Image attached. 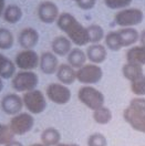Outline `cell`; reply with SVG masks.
<instances>
[{
	"mask_svg": "<svg viewBox=\"0 0 145 146\" xmlns=\"http://www.w3.org/2000/svg\"><path fill=\"white\" fill-rule=\"evenodd\" d=\"M15 139V135L11 132L9 125L0 123V146H6Z\"/></svg>",
	"mask_w": 145,
	"mask_h": 146,
	"instance_id": "cell-30",
	"label": "cell"
},
{
	"mask_svg": "<svg viewBox=\"0 0 145 146\" xmlns=\"http://www.w3.org/2000/svg\"><path fill=\"white\" fill-rule=\"evenodd\" d=\"M112 117H113L112 111L109 108H106V106H102L100 109L93 111V113H92V119H93V121L96 124H100V125H106V124H109L110 122L112 121Z\"/></svg>",
	"mask_w": 145,
	"mask_h": 146,
	"instance_id": "cell-25",
	"label": "cell"
},
{
	"mask_svg": "<svg viewBox=\"0 0 145 146\" xmlns=\"http://www.w3.org/2000/svg\"><path fill=\"white\" fill-rule=\"evenodd\" d=\"M140 42H141V46H145V30L140 33Z\"/></svg>",
	"mask_w": 145,
	"mask_h": 146,
	"instance_id": "cell-36",
	"label": "cell"
},
{
	"mask_svg": "<svg viewBox=\"0 0 145 146\" xmlns=\"http://www.w3.org/2000/svg\"><path fill=\"white\" fill-rule=\"evenodd\" d=\"M78 99L83 105H85L92 112L104 106L105 96L98 89L92 85H83L78 91Z\"/></svg>",
	"mask_w": 145,
	"mask_h": 146,
	"instance_id": "cell-2",
	"label": "cell"
},
{
	"mask_svg": "<svg viewBox=\"0 0 145 146\" xmlns=\"http://www.w3.org/2000/svg\"><path fill=\"white\" fill-rule=\"evenodd\" d=\"M123 119L131 128L145 134V113L137 112L127 106L123 111Z\"/></svg>",
	"mask_w": 145,
	"mask_h": 146,
	"instance_id": "cell-12",
	"label": "cell"
},
{
	"mask_svg": "<svg viewBox=\"0 0 145 146\" xmlns=\"http://www.w3.org/2000/svg\"><path fill=\"white\" fill-rule=\"evenodd\" d=\"M15 38L7 28H0V50H9L13 46Z\"/></svg>",
	"mask_w": 145,
	"mask_h": 146,
	"instance_id": "cell-27",
	"label": "cell"
},
{
	"mask_svg": "<svg viewBox=\"0 0 145 146\" xmlns=\"http://www.w3.org/2000/svg\"><path fill=\"white\" fill-rule=\"evenodd\" d=\"M30 146H47V145L42 144V143H33V144H31Z\"/></svg>",
	"mask_w": 145,
	"mask_h": 146,
	"instance_id": "cell-40",
	"label": "cell"
},
{
	"mask_svg": "<svg viewBox=\"0 0 145 146\" xmlns=\"http://www.w3.org/2000/svg\"><path fill=\"white\" fill-rule=\"evenodd\" d=\"M59 60L58 56L51 51H45L40 55V61H39V68L41 72L51 75L57 73V70L59 68Z\"/></svg>",
	"mask_w": 145,
	"mask_h": 146,
	"instance_id": "cell-14",
	"label": "cell"
},
{
	"mask_svg": "<svg viewBox=\"0 0 145 146\" xmlns=\"http://www.w3.org/2000/svg\"><path fill=\"white\" fill-rule=\"evenodd\" d=\"M6 146H23L22 143H20L19 141H16V139H13L12 142H10L9 144H7Z\"/></svg>",
	"mask_w": 145,
	"mask_h": 146,
	"instance_id": "cell-37",
	"label": "cell"
},
{
	"mask_svg": "<svg viewBox=\"0 0 145 146\" xmlns=\"http://www.w3.org/2000/svg\"><path fill=\"white\" fill-rule=\"evenodd\" d=\"M0 106L7 115L15 116L19 113H21V111L23 109L22 96L18 95L17 93H9L1 99Z\"/></svg>",
	"mask_w": 145,
	"mask_h": 146,
	"instance_id": "cell-10",
	"label": "cell"
},
{
	"mask_svg": "<svg viewBox=\"0 0 145 146\" xmlns=\"http://www.w3.org/2000/svg\"><path fill=\"white\" fill-rule=\"evenodd\" d=\"M105 41V46L108 49H110L111 51H120L123 46L121 44L120 38H118V31H110L105 35L104 38Z\"/></svg>",
	"mask_w": 145,
	"mask_h": 146,
	"instance_id": "cell-28",
	"label": "cell"
},
{
	"mask_svg": "<svg viewBox=\"0 0 145 146\" xmlns=\"http://www.w3.org/2000/svg\"><path fill=\"white\" fill-rule=\"evenodd\" d=\"M67 56H68V64L71 65L75 70H79L80 68L86 64L88 60L86 54L80 48H73Z\"/></svg>",
	"mask_w": 145,
	"mask_h": 146,
	"instance_id": "cell-19",
	"label": "cell"
},
{
	"mask_svg": "<svg viewBox=\"0 0 145 146\" xmlns=\"http://www.w3.org/2000/svg\"><path fill=\"white\" fill-rule=\"evenodd\" d=\"M35 126V117L29 112H21L12 116L10 119L9 127L13 135L22 136L32 131Z\"/></svg>",
	"mask_w": 145,
	"mask_h": 146,
	"instance_id": "cell-6",
	"label": "cell"
},
{
	"mask_svg": "<svg viewBox=\"0 0 145 146\" xmlns=\"http://www.w3.org/2000/svg\"><path fill=\"white\" fill-rule=\"evenodd\" d=\"M23 16V12L21 8L17 6V5H9L6 7V9L3 11V20L7 22V23H10V25H15V23H18L19 21L21 20Z\"/></svg>",
	"mask_w": 145,
	"mask_h": 146,
	"instance_id": "cell-23",
	"label": "cell"
},
{
	"mask_svg": "<svg viewBox=\"0 0 145 146\" xmlns=\"http://www.w3.org/2000/svg\"><path fill=\"white\" fill-rule=\"evenodd\" d=\"M40 55L35 50H22L15 58L16 68L21 71H33L39 66Z\"/></svg>",
	"mask_w": 145,
	"mask_h": 146,
	"instance_id": "cell-9",
	"label": "cell"
},
{
	"mask_svg": "<svg viewBox=\"0 0 145 146\" xmlns=\"http://www.w3.org/2000/svg\"><path fill=\"white\" fill-rule=\"evenodd\" d=\"M39 83V76L33 71H19L12 78L11 85L13 90L19 93L36 90Z\"/></svg>",
	"mask_w": 145,
	"mask_h": 146,
	"instance_id": "cell-3",
	"label": "cell"
},
{
	"mask_svg": "<svg viewBox=\"0 0 145 146\" xmlns=\"http://www.w3.org/2000/svg\"><path fill=\"white\" fill-rule=\"evenodd\" d=\"M86 30H88V35H89V41L92 44L100 43L105 38L104 30L99 25H90L89 27H86Z\"/></svg>",
	"mask_w": 145,
	"mask_h": 146,
	"instance_id": "cell-26",
	"label": "cell"
},
{
	"mask_svg": "<svg viewBox=\"0 0 145 146\" xmlns=\"http://www.w3.org/2000/svg\"><path fill=\"white\" fill-rule=\"evenodd\" d=\"M23 106L32 115H38L47 109V99L40 90H32L23 93L22 95Z\"/></svg>",
	"mask_w": 145,
	"mask_h": 146,
	"instance_id": "cell-4",
	"label": "cell"
},
{
	"mask_svg": "<svg viewBox=\"0 0 145 146\" xmlns=\"http://www.w3.org/2000/svg\"><path fill=\"white\" fill-rule=\"evenodd\" d=\"M2 90H3V80L0 78V93L2 92Z\"/></svg>",
	"mask_w": 145,
	"mask_h": 146,
	"instance_id": "cell-39",
	"label": "cell"
},
{
	"mask_svg": "<svg viewBox=\"0 0 145 146\" xmlns=\"http://www.w3.org/2000/svg\"><path fill=\"white\" fill-rule=\"evenodd\" d=\"M128 106H130L131 109L137 111V112L145 113V98H143V96H136V98H133L132 100L130 101Z\"/></svg>",
	"mask_w": 145,
	"mask_h": 146,
	"instance_id": "cell-33",
	"label": "cell"
},
{
	"mask_svg": "<svg viewBox=\"0 0 145 146\" xmlns=\"http://www.w3.org/2000/svg\"><path fill=\"white\" fill-rule=\"evenodd\" d=\"M57 27L64 32L65 36L76 46H83L90 43L86 28L83 27L81 22L69 12L60 13L57 20Z\"/></svg>",
	"mask_w": 145,
	"mask_h": 146,
	"instance_id": "cell-1",
	"label": "cell"
},
{
	"mask_svg": "<svg viewBox=\"0 0 145 146\" xmlns=\"http://www.w3.org/2000/svg\"><path fill=\"white\" fill-rule=\"evenodd\" d=\"M85 54L88 60L90 61L91 63L93 64H101L103 63L106 58H108V51L106 48L101 44V43H96V44H91L88 46Z\"/></svg>",
	"mask_w": 145,
	"mask_h": 146,
	"instance_id": "cell-15",
	"label": "cell"
},
{
	"mask_svg": "<svg viewBox=\"0 0 145 146\" xmlns=\"http://www.w3.org/2000/svg\"><path fill=\"white\" fill-rule=\"evenodd\" d=\"M16 74V64L9 58L0 53V78L2 80L12 79Z\"/></svg>",
	"mask_w": 145,
	"mask_h": 146,
	"instance_id": "cell-22",
	"label": "cell"
},
{
	"mask_svg": "<svg viewBox=\"0 0 145 146\" xmlns=\"http://www.w3.org/2000/svg\"><path fill=\"white\" fill-rule=\"evenodd\" d=\"M59 16V8L53 1H42L38 7V17L39 20L43 23L50 25L57 22Z\"/></svg>",
	"mask_w": 145,
	"mask_h": 146,
	"instance_id": "cell-11",
	"label": "cell"
},
{
	"mask_svg": "<svg viewBox=\"0 0 145 146\" xmlns=\"http://www.w3.org/2000/svg\"><path fill=\"white\" fill-rule=\"evenodd\" d=\"M72 1H75V2H79L80 0H72Z\"/></svg>",
	"mask_w": 145,
	"mask_h": 146,
	"instance_id": "cell-41",
	"label": "cell"
},
{
	"mask_svg": "<svg viewBox=\"0 0 145 146\" xmlns=\"http://www.w3.org/2000/svg\"><path fill=\"white\" fill-rule=\"evenodd\" d=\"M40 139L47 146H57L61 143V133L55 127H47L41 133Z\"/></svg>",
	"mask_w": 145,
	"mask_h": 146,
	"instance_id": "cell-21",
	"label": "cell"
},
{
	"mask_svg": "<svg viewBox=\"0 0 145 146\" xmlns=\"http://www.w3.org/2000/svg\"><path fill=\"white\" fill-rule=\"evenodd\" d=\"M103 78V70L100 65L93 63H86L76 70V81L83 85L96 84Z\"/></svg>",
	"mask_w": 145,
	"mask_h": 146,
	"instance_id": "cell-7",
	"label": "cell"
},
{
	"mask_svg": "<svg viewBox=\"0 0 145 146\" xmlns=\"http://www.w3.org/2000/svg\"><path fill=\"white\" fill-rule=\"evenodd\" d=\"M45 95L52 103L58 105L68 104L72 98L71 90L67 85L59 82L49 84L45 89Z\"/></svg>",
	"mask_w": 145,
	"mask_h": 146,
	"instance_id": "cell-8",
	"label": "cell"
},
{
	"mask_svg": "<svg viewBox=\"0 0 145 146\" xmlns=\"http://www.w3.org/2000/svg\"><path fill=\"white\" fill-rule=\"evenodd\" d=\"M88 146H108V139L101 133H94L88 137Z\"/></svg>",
	"mask_w": 145,
	"mask_h": 146,
	"instance_id": "cell-32",
	"label": "cell"
},
{
	"mask_svg": "<svg viewBox=\"0 0 145 146\" xmlns=\"http://www.w3.org/2000/svg\"><path fill=\"white\" fill-rule=\"evenodd\" d=\"M144 19L143 11L138 8H126L120 10L114 17V23L121 28H134L142 23Z\"/></svg>",
	"mask_w": 145,
	"mask_h": 146,
	"instance_id": "cell-5",
	"label": "cell"
},
{
	"mask_svg": "<svg viewBox=\"0 0 145 146\" xmlns=\"http://www.w3.org/2000/svg\"><path fill=\"white\" fill-rule=\"evenodd\" d=\"M133 0H104L105 6L112 10H123L131 6Z\"/></svg>",
	"mask_w": 145,
	"mask_h": 146,
	"instance_id": "cell-31",
	"label": "cell"
},
{
	"mask_svg": "<svg viewBox=\"0 0 145 146\" xmlns=\"http://www.w3.org/2000/svg\"><path fill=\"white\" fill-rule=\"evenodd\" d=\"M57 146H80V145L74 144V143H60V144H58Z\"/></svg>",
	"mask_w": 145,
	"mask_h": 146,
	"instance_id": "cell-38",
	"label": "cell"
},
{
	"mask_svg": "<svg viewBox=\"0 0 145 146\" xmlns=\"http://www.w3.org/2000/svg\"><path fill=\"white\" fill-rule=\"evenodd\" d=\"M39 39H40L39 32L35 28L31 27L22 29L18 36L19 44L23 50H33V48L39 42Z\"/></svg>",
	"mask_w": 145,
	"mask_h": 146,
	"instance_id": "cell-13",
	"label": "cell"
},
{
	"mask_svg": "<svg viewBox=\"0 0 145 146\" xmlns=\"http://www.w3.org/2000/svg\"><path fill=\"white\" fill-rule=\"evenodd\" d=\"M96 3V0H80L79 2H76L78 7L82 10H91L94 8Z\"/></svg>",
	"mask_w": 145,
	"mask_h": 146,
	"instance_id": "cell-34",
	"label": "cell"
},
{
	"mask_svg": "<svg viewBox=\"0 0 145 146\" xmlns=\"http://www.w3.org/2000/svg\"><path fill=\"white\" fill-rule=\"evenodd\" d=\"M57 79L59 80V83L64 85H71L76 81V70L73 69L71 65L68 63H61L57 70Z\"/></svg>",
	"mask_w": 145,
	"mask_h": 146,
	"instance_id": "cell-16",
	"label": "cell"
},
{
	"mask_svg": "<svg viewBox=\"0 0 145 146\" xmlns=\"http://www.w3.org/2000/svg\"><path fill=\"white\" fill-rule=\"evenodd\" d=\"M5 9H6V0H0V17H2Z\"/></svg>",
	"mask_w": 145,
	"mask_h": 146,
	"instance_id": "cell-35",
	"label": "cell"
},
{
	"mask_svg": "<svg viewBox=\"0 0 145 146\" xmlns=\"http://www.w3.org/2000/svg\"><path fill=\"white\" fill-rule=\"evenodd\" d=\"M125 58L128 63H135L145 65V46H133L130 48L125 53Z\"/></svg>",
	"mask_w": 145,
	"mask_h": 146,
	"instance_id": "cell-20",
	"label": "cell"
},
{
	"mask_svg": "<svg viewBox=\"0 0 145 146\" xmlns=\"http://www.w3.org/2000/svg\"><path fill=\"white\" fill-rule=\"evenodd\" d=\"M72 50V42L65 36H58L51 42V51L57 56H67Z\"/></svg>",
	"mask_w": 145,
	"mask_h": 146,
	"instance_id": "cell-17",
	"label": "cell"
},
{
	"mask_svg": "<svg viewBox=\"0 0 145 146\" xmlns=\"http://www.w3.org/2000/svg\"><path fill=\"white\" fill-rule=\"evenodd\" d=\"M122 74H123V76L126 79L127 81L132 82L135 79L140 78L141 75L144 74V72H143V66L140 65V64L128 63V62H126V63L122 66Z\"/></svg>",
	"mask_w": 145,
	"mask_h": 146,
	"instance_id": "cell-24",
	"label": "cell"
},
{
	"mask_svg": "<svg viewBox=\"0 0 145 146\" xmlns=\"http://www.w3.org/2000/svg\"><path fill=\"white\" fill-rule=\"evenodd\" d=\"M130 88L131 92L136 95V96H145V74L141 75L140 78L135 79L134 81H132Z\"/></svg>",
	"mask_w": 145,
	"mask_h": 146,
	"instance_id": "cell-29",
	"label": "cell"
},
{
	"mask_svg": "<svg viewBox=\"0 0 145 146\" xmlns=\"http://www.w3.org/2000/svg\"><path fill=\"white\" fill-rule=\"evenodd\" d=\"M118 35L123 48L134 46L140 40V33L135 28H121L118 30Z\"/></svg>",
	"mask_w": 145,
	"mask_h": 146,
	"instance_id": "cell-18",
	"label": "cell"
}]
</instances>
